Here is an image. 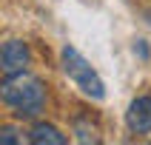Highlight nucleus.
I'll use <instances>...</instances> for the list:
<instances>
[{"label":"nucleus","mask_w":151,"mask_h":145,"mask_svg":"<svg viewBox=\"0 0 151 145\" xmlns=\"http://www.w3.org/2000/svg\"><path fill=\"white\" fill-rule=\"evenodd\" d=\"M74 131H77V139H80V142H100L97 131H94V128H88V125H83V122H77Z\"/></svg>","instance_id":"nucleus-6"},{"label":"nucleus","mask_w":151,"mask_h":145,"mask_svg":"<svg viewBox=\"0 0 151 145\" xmlns=\"http://www.w3.org/2000/svg\"><path fill=\"white\" fill-rule=\"evenodd\" d=\"M126 125L131 134H148L151 131V97H137L126 111Z\"/></svg>","instance_id":"nucleus-4"},{"label":"nucleus","mask_w":151,"mask_h":145,"mask_svg":"<svg viewBox=\"0 0 151 145\" xmlns=\"http://www.w3.org/2000/svg\"><path fill=\"white\" fill-rule=\"evenodd\" d=\"M0 97L9 108L14 111L17 119H32L37 117L46 105V85L34 74L17 71V74H6L0 83Z\"/></svg>","instance_id":"nucleus-1"},{"label":"nucleus","mask_w":151,"mask_h":145,"mask_svg":"<svg viewBox=\"0 0 151 145\" xmlns=\"http://www.w3.org/2000/svg\"><path fill=\"white\" fill-rule=\"evenodd\" d=\"M29 60H32V54H29V46H26L23 40H9V43H3V51H0V66H3V71H6V74L26 71Z\"/></svg>","instance_id":"nucleus-3"},{"label":"nucleus","mask_w":151,"mask_h":145,"mask_svg":"<svg viewBox=\"0 0 151 145\" xmlns=\"http://www.w3.org/2000/svg\"><path fill=\"white\" fill-rule=\"evenodd\" d=\"M29 142H34V145H66V134H60L57 128L49 125V122H37L29 131Z\"/></svg>","instance_id":"nucleus-5"},{"label":"nucleus","mask_w":151,"mask_h":145,"mask_svg":"<svg viewBox=\"0 0 151 145\" xmlns=\"http://www.w3.org/2000/svg\"><path fill=\"white\" fill-rule=\"evenodd\" d=\"M0 142H3V145H12V142H17L14 128H3V131H0Z\"/></svg>","instance_id":"nucleus-7"},{"label":"nucleus","mask_w":151,"mask_h":145,"mask_svg":"<svg viewBox=\"0 0 151 145\" xmlns=\"http://www.w3.org/2000/svg\"><path fill=\"white\" fill-rule=\"evenodd\" d=\"M60 60H63V71L68 74V80L83 94H88L91 100H103V97H106V85H103L100 74L91 68V63H88L74 46H63Z\"/></svg>","instance_id":"nucleus-2"}]
</instances>
